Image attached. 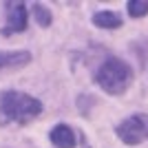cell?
I'll return each mask as SVG.
<instances>
[{"instance_id": "6", "label": "cell", "mask_w": 148, "mask_h": 148, "mask_svg": "<svg viewBox=\"0 0 148 148\" xmlns=\"http://www.w3.org/2000/svg\"><path fill=\"white\" fill-rule=\"evenodd\" d=\"M51 142L58 148H73L75 146V133L64 124H58L56 128L51 130Z\"/></svg>"}, {"instance_id": "1", "label": "cell", "mask_w": 148, "mask_h": 148, "mask_svg": "<svg viewBox=\"0 0 148 148\" xmlns=\"http://www.w3.org/2000/svg\"><path fill=\"white\" fill-rule=\"evenodd\" d=\"M40 111H42L40 99L31 97L27 93L9 91L0 97V113L5 115V119H13V122L27 124L29 119L40 115Z\"/></svg>"}, {"instance_id": "9", "label": "cell", "mask_w": 148, "mask_h": 148, "mask_svg": "<svg viewBox=\"0 0 148 148\" xmlns=\"http://www.w3.org/2000/svg\"><path fill=\"white\" fill-rule=\"evenodd\" d=\"M33 16H36V20H38V25L40 27H49L51 25V13H49V9H44L42 5H33Z\"/></svg>"}, {"instance_id": "5", "label": "cell", "mask_w": 148, "mask_h": 148, "mask_svg": "<svg viewBox=\"0 0 148 148\" xmlns=\"http://www.w3.org/2000/svg\"><path fill=\"white\" fill-rule=\"evenodd\" d=\"M31 60L27 51H13V53H2L0 51V71H9V69H20Z\"/></svg>"}, {"instance_id": "8", "label": "cell", "mask_w": 148, "mask_h": 148, "mask_svg": "<svg viewBox=\"0 0 148 148\" xmlns=\"http://www.w3.org/2000/svg\"><path fill=\"white\" fill-rule=\"evenodd\" d=\"M128 13L133 18H142L148 13V2L146 0H130L128 2Z\"/></svg>"}, {"instance_id": "7", "label": "cell", "mask_w": 148, "mask_h": 148, "mask_svg": "<svg viewBox=\"0 0 148 148\" xmlns=\"http://www.w3.org/2000/svg\"><path fill=\"white\" fill-rule=\"evenodd\" d=\"M93 25L102 27V29H117L122 27V16L115 11H99L93 16Z\"/></svg>"}, {"instance_id": "3", "label": "cell", "mask_w": 148, "mask_h": 148, "mask_svg": "<svg viewBox=\"0 0 148 148\" xmlns=\"http://www.w3.org/2000/svg\"><path fill=\"white\" fill-rule=\"evenodd\" d=\"M117 135L128 146L142 144L144 139H148V117L146 115H133V117L124 119L117 126Z\"/></svg>"}, {"instance_id": "4", "label": "cell", "mask_w": 148, "mask_h": 148, "mask_svg": "<svg viewBox=\"0 0 148 148\" xmlns=\"http://www.w3.org/2000/svg\"><path fill=\"white\" fill-rule=\"evenodd\" d=\"M7 31H25L27 27V7L25 2H9L7 5Z\"/></svg>"}, {"instance_id": "2", "label": "cell", "mask_w": 148, "mask_h": 148, "mask_svg": "<svg viewBox=\"0 0 148 148\" xmlns=\"http://www.w3.org/2000/svg\"><path fill=\"white\" fill-rule=\"evenodd\" d=\"M130 80H133V71L126 62L117 60V58H108V60L99 66L97 71V84L111 95H119L128 88Z\"/></svg>"}]
</instances>
